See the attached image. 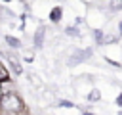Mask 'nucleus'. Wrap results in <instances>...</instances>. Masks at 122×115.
Listing matches in <instances>:
<instances>
[{
	"label": "nucleus",
	"mask_w": 122,
	"mask_h": 115,
	"mask_svg": "<svg viewBox=\"0 0 122 115\" xmlns=\"http://www.w3.org/2000/svg\"><path fill=\"white\" fill-rule=\"evenodd\" d=\"M8 42H10V44H11V46H17V44H19V42H17V40H15V38H8Z\"/></svg>",
	"instance_id": "4"
},
{
	"label": "nucleus",
	"mask_w": 122,
	"mask_h": 115,
	"mask_svg": "<svg viewBox=\"0 0 122 115\" xmlns=\"http://www.w3.org/2000/svg\"><path fill=\"white\" fill-rule=\"evenodd\" d=\"M0 96H2V90H0Z\"/></svg>",
	"instance_id": "5"
},
{
	"label": "nucleus",
	"mask_w": 122,
	"mask_h": 115,
	"mask_svg": "<svg viewBox=\"0 0 122 115\" xmlns=\"http://www.w3.org/2000/svg\"><path fill=\"white\" fill-rule=\"evenodd\" d=\"M6 79H8V71H6L4 65L0 63V80H6Z\"/></svg>",
	"instance_id": "3"
},
{
	"label": "nucleus",
	"mask_w": 122,
	"mask_h": 115,
	"mask_svg": "<svg viewBox=\"0 0 122 115\" xmlns=\"http://www.w3.org/2000/svg\"><path fill=\"white\" fill-rule=\"evenodd\" d=\"M2 105H4V111H10V113H15V111H21L23 107H21V102L17 100V96H8V98H4V102H2Z\"/></svg>",
	"instance_id": "1"
},
{
	"label": "nucleus",
	"mask_w": 122,
	"mask_h": 115,
	"mask_svg": "<svg viewBox=\"0 0 122 115\" xmlns=\"http://www.w3.org/2000/svg\"><path fill=\"white\" fill-rule=\"evenodd\" d=\"M59 17H61V10H59V8H55V10H51V19H53V21H57Z\"/></svg>",
	"instance_id": "2"
}]
</instances>
